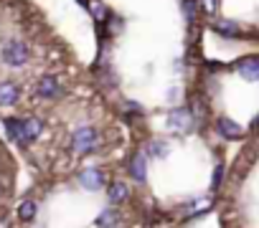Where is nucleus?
Here are the masks:
<instances>
[{
	"mask_svg": "<svg viewBox=\"0 0 259 228\" xmlns=\"http://www.w3.org/2000/svg\"><path fill=\"white\" fill-rule=\"evenodd\" d=\"M102 150V135L94 125H79L69 137V152L74 157H87Z\"/></svg>",
	"mask_w": 259,
	"mask_h": 228,
	"instance_id": "nucleus-1",
	"label": "nucleus"
},
{
	"mask_svg": "<svg viewBox=\"0 0 259 228\" xmlns=\"http://www.w3.org/2000/svg\"><path fill=\"white\" fill-rule=\"evenodd\" d=\"M0 59H3V64L11 66V69H21L31 61V46L26 41H18V38L6 41L3 51H0Z\"/></svg>",
	"mask_w": 259,
	"mask_h": 228,
	"instance_id": "nucleus-2",
	"label": "nucleus"
},
{
	"mask_svg": "<svg viewBox=\"0 0 259 228\" xmlns=\"http://www.w3.org/2000/svg\"><path fill=\"white\" fill-rule=\"evenodd\" d=\"M76 183H79L84 190L97 193V190L107 188V183H109V180H107V173H104L102 167H84V170H79Z\"/></svg>",
	"mask_w": 259,
	"mask_h": 228,
	"instance_id": "nucleus-3",
	"label": "nucleus"
},
{
	"mask_svg": "<svg viewBox=\"0 0 259 228\" xmlns=\"http://www.w3.org/2000/svg\"><path fill=\"white\" fill-rule=\"evenodd\" d=\"M165 125H168V130H173V132H188V130L196 125V120H193V114H191L188 106H176V109L168 111Z\"/></svg>",
	"mask_w": 259,
	"mask_h": 228,
	"instance_id": "nucleus-4",
	"label": "nucleus"
},
{
	"mask_svg": "<svg viewBox=\"0 0 259 228\" xmlns=\"http://www.w3.org/2000/svg\"><path fill=\"white\" fill-rule=\"evenodd\" d=\"M61 94H64V86L54 74H46L36 81V96L38 99H59Z\"/></svg>",
	"mask_w": 259,
	"mask_h": 228,
	"instance_id": "nucleus-5",
	"label": "nucleus"
},
{
	"mask_svg": "<svg viewBox=\"0 0 259 228\" xmlns=\"http://www.w3.org/2000/svg\"><path fill=\"white\" fill-rule=\"evenodd\" d=\"M107 198L112 205H124L133 198V188H130L124 180H109L107 183Z\"/></svg>",
	"mask_w": 259,
	"mask_h": 228,
	"instance_id": "nucleus-6",
	"label": "nucleus"
},
{
	"mask_svg": "<svg viewBox=\"0 0 259 228\" xmlns=\"http://www.w3.org/2000/svg\"><path fill=\"white\" fill-rule=\"evenodd\" d=\"M127 173H130V178H133L135 183H148V155L140 150V152H135L133 157H130V162H127Z\"/></svg>",
	"mask_w": 259,
	"mask_h": 228,
	"instance_id": "nucleus-7",
	"label": "nucleus"
},
{
	"mask_svg": "<svg viewBox=\"0 0 259 228\" xmlns=\"http://www.w3.org/2000/svg\"><path fill=\"white\" fill-rule=\"evenodd\" d=\"M41 132H44V122H41L38 117H26V120H23V132H21V142H18V147H28V145H33V142L41 137Z\"/></svg>",
	"mask_w": 259,
	"mask_h": 228,
	"instance_id": "nucleus-8",
	"label": "nucleus"
},
{
	"mask_svg": "<svg viewBox=\"0 0 259 228\" xmlns=\"http://www.w3.org/2000/svg\"><path fill=\"white\" fill-rule=\"evenodd\" d=\"M216 132H219V137H224V140H229V142L244 137V127H239V125H236L234 120H229V117H219V120H216Z\"/></svg>",
	"mask_w": 259,
	"mask_h": 228,
	"instance_id": "nucleus-9",
	"label": "nucleus"
},
{
	"mask_svg": "<svg viewBox=\"0 0 259 228\" xmlns=\"http://www.w3.org/2000/svg\"><path fill=\"white\" fill-rule=\"evenodd\" d=\"M236 74L246 81H259V56H246L236 64Z\"/></svg>",
	"mask_w": 259,
	"mask_h": 228,
	"instance_id": "nucleus-10",
	"label": "nucleus"
},
{
	"mask_svg": "<svg viewBox=\"0 0 259 228\" xmlns=\"http://www.w3.org/2000/svg\"><path fill=\"white\" fill-rule=\"evenodd\" d=\"M21 101V86L13 81H0V106H16Z\"/></svg>",
	"mask_w": 259,
	"mask_h": 228,
	"instance_id": "nucleus-11",
	"label": "nucleus"
},
{
	"mask_svg": "<svg viewBox=\"0 0 259 228\" xmlns=\"http://www.w3.org/2000/svg\"><path fill=\"white\" fill-rule=\"evenodd\" d=\"M119 223H122V213L114 205L102 208V213L97 215V228H117Z\"/></svg>",
	"mask_w": 259,
	"mask_h": 228,
	"instance_id": "nucleus-12",
	"label": "nucleus"
},
{
	"mask_svg": "<svg viewBox=\"0 0 259 228\" xmlns=\"http://www.w3.org/2000/svg\"><path fill=\"white\" fill-rule=\"evenodd\" d=\"M211 28H213L219 36H224V38H241V36H244L241 26L234 23V21H219V23H213Z\"/></svg>",
	"mask_w": 259,
	"mask_h": 228,
	"instance_id": "nucleus-13",
	"label": "nucleus"
},
{
	"mask_svg": "<svg viewBox=\"0 0 259 228\" xmlns=\"http://www.w3.org/2000/svg\"><path fill=\"white\" fill-rule=\"evenodd\" d=\"M36 213H38V203H36V200H31V198L21 200V203H18V208H16V215H18V220H21V223H31V220L36 218Z\"/></svg>",
	"mask_w": 259,
	"mask_h": 228,
	"instance_id": "nucleus-14",
	"label": "nucleus"
},
{
	"mask_svg": "<svg viewBox=\"0 0 259 228\" xmlns=\"http://www.w3.org/2000/svg\"><path fill=\"white\" fill-rule=\"evenodd\" d=\"M3 125H6L8 140H11L13 145H18V142H21V132H23V120H21V117H6Z\"/></svg>",
	"mask_w": 259,
	"mask_h": 228,
	"instance_id": "nucleus-15",
	"label": "nucleus"
},
{
	"mask_svg": "<svg viewBox=\"0 0 259 228\" xmlns=\"http://www.w3.org/2000/svg\"><path fill=\"white\" fill-rule=\"evenodd\" d=\"M145 155H150V157H155V160H163V157H168L170 155V145L165 142V140H150L148 145H145V150H143Z\"/></svg>",
	"mask_w": 259,
	"mask_h": 228,
	"instance_id": "nucleus-16",
	"label": "nucleus"
},
{
	"mask_svg": "<svg viewBox=\"0 0 259 228\" xmlns=\"http://www.w3.org/2000/svg\"><path fill=\"white\" fill-rule=\"evenodd\" d=\"M224 178H226V165H224V162H219V165L213 167V175H211V190H213V193H219V190H221Z\"/></svg>",
	"mask_w": 259,
	"mask_h": 228,
	"instance_id": "nucleus-17",
	"label": "nucleus"
},
{
	"mask_svg": "<svg viewBox=\"0 0 259 228\" xmlns=\"http://www.w3.org/2000/svg\"><path fill=\"white\" fill-rule=\"evenodd\" d=\"M196 0H183V13H186V21H188V26H193L196 23Z\"/></svg>",
	"mask_w": 259,
	"mask_h": 228,
	"instance_id": "nucleus-18",
	"label": "nucleus"
},
{
	"mask_svg": "<svg viewBox=\"0 0 259 228\" xmlns=\"http://www.w3.org/2000/svg\"><path fill=\"white\" fill-rule=\"evenodd\" d=\"M122 111H124V114H130V117H143V106H140L138 101H124Z\"/></svg>",
	"mask_w": 259,
	"mask_h": 228,
	"instance_id": "nucleus-19",
	"label": "nucleus"
},
{
	"mask_svg": "<svg viewBox=\"0 0 259 228\" xmlns=\"http://www.w3.org/2000/svg\"><path fill=\"white\" fill-rule=\"evenodd\" d=\"M87 8L92 11V16H94V21H104V18H107V8H104L102 3H97V0H94V3H89Z\"/></svg>",
	"mask_w": 259,
	"mask_h": 228,
	"instance_id": "nucleus-20",
	"label": "nucleus"
},
{
	"mask_svg": "<svg viewBox=\"0 0 259 228\" xmlns=\"http://www.w3.org/2000/svg\"><path fill=\"white\" fill-rule=\"evenodd\" d=\"M201 8H203V13L213 16L219 11V0H201Z\"/></svg>",
	"mask_w": 259,
	"mask_h": 228,
	"instance_id": "nucleus-21",
	"label": "nucleus"
},
{
	"mask_svg": "<svg viewBox=\"0 0 259 228\" xmlns=\"http://www.w3.org/2000/svg\"><path fill=\"white\" fill-rule=\"evenodd\" d=\"M0 195H3V185H0Z\"/></svg>",
	"mask_w": 259,
	"mask_h": 228,
	"instance_id": "nucleus-22",
	"label": "nucleus"
}]
</instances>
